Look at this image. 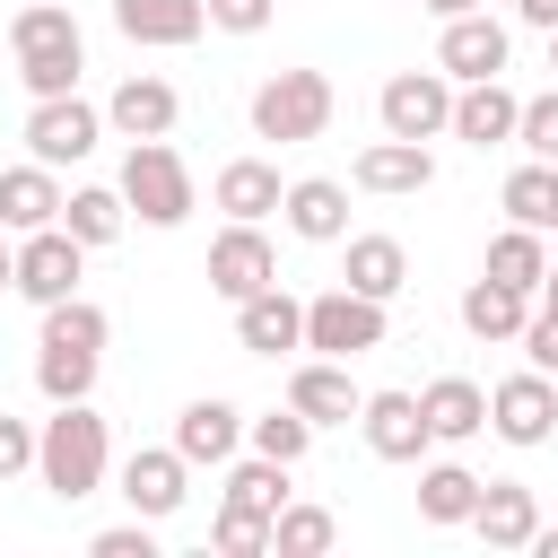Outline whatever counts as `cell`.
I'll return each mask as SVG.
<instances>
[{
  "instance_id": "1",
  "label": "cell",
  "mask_w": 558,
  "mask_h": 558,
  "mask_svg": "<svg viewBox=\"0 0 558 558\" xmlns=\"http://www.w3.org/2000/svg\"><path fill=\"white\" fill-rule=\"evenodd\" d=\"M105 471H113V427L96 418V401H52V418L35 427V480L61 506H78L105 488Z\"/></svg>"
},
{
  "instance_id": "2",
  "label": "cell",
  "mask_w": 558,
  "mask_h": 558,
  "mask_svg": "<svg viewBox=\"0 0 558 558\" xmlns=\"http://www.w3.org/2000/svg\"><path fill=\"white\" fill-rule=\"evenodd\" d=\"M9 52H17V78L26 96H78V70H87V35L61 0H26L9 17Z\"/></svg>"
},
{
  "instance_id": "3",
  "label": "cell",
  "mask_w": 558,
  "mask_h": 558,
  "mask_svg": "<svg viewBox=\"0 0 558 558\" xmlns=\"http://www.w3.org/2000/svg\"><path fill=\"white\" fill-rule=\"evenodd\" d=\"M331 78L323 70H270L262 87H253V140H279V148H296V140H323L331 131Z\"/></svg>"
},
{
  "instance_id": "4",
  "label": "cell",
  "mask_w": 558,
  "mask_h": 558,
  "mask_svg": "<svg viewBox=\"0 0 558 558\" xmlns=\"http://www.w3.org/2000/svg\"><path fill=\"white\" fill-rule=\"evenodd\" d=\"M122 201H131V218L140 227H183L192 218V166L174 157V140H131V157H122Z\"/></svg>"
},
{
  "instance_id": "5",
  "label": "cell",
  "mask_w": 558,
  "mask_h": 558,
  "mask_svg": "<svg viewBox=\"0 0 558 558\" xmlns=\"http://www.w3.org/2000/svg\"><path fill=\"white\" fill-rule=\"evenodd\" d=\"M384 331H392L384 296H357L349 279L323 288V296H305V349L314 357H366V349H384Z\"/></svg>"
},
{
  "instance_id": "6",
  "label": "cell",
  "mask_w": 558,
  "mask_h": 558,
  "mask_svg": "<svg viewBox=\"0 0 558 558\" xmlns=\"http://www.w3.org/2000/svg\"><path fill=\"white\" fill-rule=\"evenodd\" d=\"M375 122L392 140H445L453 131V78L445 70H392L375 87Z\"/></svg>"
},
{
  "instance_id": "7",
  "label": "cell",
  "mask_w": 558,
  "mask_h": 558,
  "mask_svg": "<svg viewBox=\"0 0 558 558\" xmlns=\"http://www.w3.org/2000/svg\"><path fill=\"white\" fill-rule=\"evenodd\" d=\"M105 131H113L105 105H87V96H35V113H26V157H44V166H78V157H96Z\"/></svg>"
},
{
  "instance_id": "8",
  "label": "cell",
  "mask_w": 558,
  "mask_h": 558,
  "mask_svg": "<svg viewBox=\"0 0 558 558\" xmlns=\"http://www.w3.org/2000/svg\"><path fill=\"white\" fill-rule=\"evenodd\" d=\"M78 270H87V244L52 218V227H35V235H17V296L26 305H61V296H78Z\"/></svg>"
},
{
  "instance_id": "9",
  "label": "cell",
  "mask_w": 558,
  "mask_h": 558,
  "mask_svg": "<svg viewBox=\"0 0 558 558\" xmlns=\"http://www.w3.org/2000/svg\"><path fill=\"white\" fill-rule=\"evenodd\" d=\"M113 480H122V506H131V514H148V523L183 514V497H192V462L174 453V436H166V445H131Z\"/></svg>"
},
{
  "instance_id": "10",
  "label": "cell",
  "mask_w": 558,
  "mask_h": 558,
  "mask_svg": "<svg viewBox=\"0 0 558 558\" xmlns=\"http://www.w3.org/2000/svg\"><path fill=\"white\" fill-rule=\"evenodd\" d=\"M488 427L506 436V445H549L558 436V375H541V366H523V375H506V384H488Z\"/></svg>"
},
{
  "instance_id": "11",
  "label": "cell",
  "mask_w": 558,
  "mask_h": 558,
  "mask_svg": "<svg viewBox=\"0 0 558 558\" xmlns=\"http://www.w3.org/2000/svg\"><path fill=\"white\" fill-rule=\"evenodd\" d=\"M279 279V253H270V235L253 227V218H227L218 235H209V288L227 296V305H244L253 288H270Z\"/></svg>"
},
{
  "instance_id": "12",
  "label": "cell",
  "mask_w": 558,
  "mask_h": 558,
  "mask_svg": "<svg viewBox=\"0 0 558 558\" xmlns=\"http://www.w3.org/2000/svg\"><path fill=\"white\" fill-rule=\"evenodd\" d=\"M506 52H514V35H506V17H488V9H471V17H445V35H436V70L462 87V78H506Z\"/></svg>"
},
{
  "instance_id": "13",
  "label": "cell",
  "mask_w": 558,
  "mask_h": 558,
  "mask_svg": "<svg viewBox=\"0 0 558 558\" xmlns=\"http://www.w3.org/2000/svg\"><path fill=\"white\" fill-rule=\"evenodd\" d=\"M514 122H523V96L506 87V78H462L453 87V140L462 148H514Z\"/></svg>"
},
{
  "instance_id": "14",
  "label": "cell",
  "mask_w": 558,
  "mask_h": 558,
  "mask_svg": "<svg viewBox=\"0 0 558 558\" xmlns=\"http://www.w3.org/2000/svg\"><path fill=\"white\" fill-rule=\"evenodd\" d=\"M235 349H244V357H288V349H305V296H288L279 279L253 288V296L235 305Z\"/></svg>"
},
{
  "instance_id": "15",
  "label": "cell",
  "mask_w": 558,
  "mask_h": 558,
  "mask_svg": "<svg viewBox=\"0 0 558 558\" xmlns=\"http://www.w3.org/2000/svg\"><path fill=\"white\" fill-rule=\"evenodd\" d=\"M235 445H244V410H235L227 392H201V401H183V410H174V453H183L192 471H201V462H209V471H227V462H235Z\"/></svg>"
},
{
  "instance_id": "16",
  "label": "cell",
  "mask_w": 558,
  "mask_h": 558,
  "mask_svg": "<svg viewBox=\"0 0 558 558\" xmlns=\"http://www.w3.org/2000/svg\"><path fill=\"white\" fill-rule=\"evenodd\" d=\"M357 436H366V453L375 462H418L436 436H427V410H418V392H366V410H357Z\"/></svg>"
},
{
  "instance_id": "17",
  "label": "cell",
  "mask_w": 558,
  "mask_h": 558,
  "mask_svg": "<svg viewBox=\"0 0 558 558\" xmlns=\"http://www.w3.org/2000/svg\"><path fill=\"white\" fill-rule=\"evenodd\" d=\"M349 183H357V192H384V201L427 192V183H436V148H427V140H392V131H384L375 148H357Z\"/></svg>"
},
{
  "instance_id": "18",
  "label": "cell",
  "mask_w": 558,
  "mask_h": 558,
  "mask_svg": "<svg viewBox=\"0 0 558 558\" xmlns=\"http://www.w3.org/2000/svg\"><path fill=\"white\" fill-rule=\"evenodd\" d=\"M288 410H305L314 427H349L366 410V392L349 384V357H305V366H288Z\"/></svg>"
},
{
  "instance_id": "19",
  "label": "cell",
  "mask_w": 558,
  "mask_h": 558,
  "mask_svg": "<svg viewBox=\"0 0 558 558\" xmlns=\"http://www.w3.org/2000/svg\"><path fill=\"white\" fill-rule=\"evenodd\" d=\"M105 122H113L122 140H166V131L183 122V96H174L157 70H131V78L105 96Z\"/></svg>"
},
{
  "instance_id": "20",
  "label": "cell",
  "mask_w": 558,
  "mask_h": 558,
  "mask_svg": "<svg viewBox=\"0 0 558 558\" xmlns=\"http://www.w3.org/2000/svg\"><path fill=\"white\" fill-rule=\"evenodd\" d=\"M61 166H44V157H26V166H0V227L9 235H35V227H52L61 218Z\"/></svg>"
},
{
  "instance_id": "21",
  "label": "cell",
  "mask_w": 558,
  "mask_h": 558,
  "mask_svg": "<svg viewBox=\"0 0 558 558\" xmlns=\"http://www.w3.org/2000/svg\"><path fill=\"white\" fill-rule=\"evenodd\" d=\"M113 26L148 52H183V44H201L209 0H113Z\"/></svg>"
},
{
  "instance_id": "22",
  "label": "cell",
  "mask_w": 558,
  "mask_h": 558,
  "mask_svg": "<svg viewBox=\"0 0 558 558\" xmlns=\"http://www.w3.org/2000/svg\"><path fill=\"white\" fill-rule=\"evenodd\" d=\"M279 218H288V235H305V244H349V183L296 174L288 201H279Z\"/></svg>"
},
{
  "instance_id": "23",
  "label": "cell",
  "mask_w": 558,
  "mask_h": 558,
  "mask_svg": "<svg viewBox=\"0 0 558 558\" xmlns=\"http://www.w3.org/2000/svg\"><path fill=\"white\" fill-rule=\"evenodd\" d=\"M471 532H480L488 549H532V532H541V497H532L523 480H488L480 506H471Z\"/></svg>"
},
{
  "instance_id": "24",
  "label": "cell",
  "mask_w": 558,
  "mask_h": 558,
  "mask_svg": "<svg viewBox=\"0 0 558 558\" xmlns=\"http://www.w3.org/2000/svg\"><path fill=\"white\" fill-rule=\"evenodd\" d=\"M209 201H218L227 218H253V227H262V218L288 201V183H279V166H270V157H227V166H218V183H209Z\"/></svg>"
},
{
  "instance_id": "25",
  "label": "cell",
  "mask_w": 558,
  "mask_h": 558,
  "mask_svg": "<svg viewBox=\"0 0 558 558\" xmlns=\"http://www.w3.org/2000/svg\"><path fill=\"white\" fill-rule=\"evenodd\" d=\"M340 279L357 288V296H401L410 288V244L401 235H349V253H340Z\"/></svg>"
},
{
  "instance_id": "26",
  "label": "cell",
  "mask_w": 558,
  "mask_h": 558,
  "mask_svg": "<svg viewBox=\"0 0 558 558\" xmlns=\"http://www.w3.org/2000/svg\"><path fill=\"white\" fill-rule=\"evenodd\" d=\"M418 410H427V436H436V445H471V436L488 427V392H480L471 375H436V384L418 392Z\"/></svg>"
},
{
  "instance_id": "27",
  "label": "cell",
  "mask_w": 558,
  "mask_h": 558,
  "mask_svg": "<svg viewBox=\"0 0 558 558\" xmlns=\"http://www.w3.org/2000/svg\"><path fill=\"white\" fill-rule=\"evenodd\" d=\"M523 323H532V296H523V288L488 279V270L462 288V331H471V340H523Z\"/></svg>"
},
{
  "instance_id": "28",
  "label": "cell",
  "mask_w": 558,
  "mask_h": 558,
  "mask_svg": "<svg viewBox=\"0 0 558 558\" xmlns=\"http://www.w3.org/2000/svg\"><path fill=\"white\" fill-rule=\"evenodd\" d=\"M480 270H488V279H506V288H523V296H541V279H549V235L506 218V227L488 235V262H480Z\"/></svg>"
},
{
  "instance_id": "29",
  "label": "cell",
  "mask_w": 558,
  "mask_h": 558,
  "mask_svg": "<svg viewBox=\"0 0 558 558\" xmlns=\"http://www.w3.org/2000/svg\"><path fill=\"white\" fill-rule=\"evenodd\" d=\"M480 471L471 462H427L418 471V523H436V532H453V523H471V506H480Z\"/></svg>"
},
{
  "instance_id": "30",
  "label": "cell",
  "mask_w": 558,
  "mask_h": 558,
  "mask_svg": "<svg viewBox=\"0 0 558 558\" xmlns=\"http://www.w3.org/2000/svg\"><path fill=\"white\" fill-rule=\"evenodd\" d=\"M61 227H70L87 253H105V244L131 227V201H122V183H78V192L61 201Z\"/></svg>"
},
{
  "instance_id": "31",
  "label": "cell",
  "mask_w": 558,
  "mask_h": 558,
  "mask_svg": "<svg viewBox=\"0 0 558 558\" xmlns=\"http://www.w3.org/2000/svg\"><path fill=\"white\" fill-rule=\"evenodd\" d=\"M288 471H296V462L244 453V462H227V497H218V506H244V514H279V506H288Z\"/></svg>"
},
{
  "instance_id": "32",
  "label": "cell",
  "mask_w": 558,
  "mask_h": 558,
  "mask_svg": "<svg viewBox=\"0 0 558 558\" xmlns=\"http://www.w3.org/2000/svg\"><path fill=\"white\" fill-rule=\"evenodd\" d=\"M497 201H506V218H514V227H541V235H549V209H558V166H549V157H523V166L506 174V192H497Z\"/></svg>"
},
{
  "instance_id": "33",
  "label": "cell",
  "mask_w": 558,
  "mask_h": 558,
  "mask_svg": "<svg viewBox=\"0 0 558 558\" xmlns=\"http://www.w3.org/2000/svg\"><path fill=\"white\" fill-rule=\"evenodd\" d=\"M35 340H52V349H96V357H105L113 314H105L96 296H61V305H44V331H35Z\"/></svg>"
},
{
  "instance_id": "34",
  "label": "cell",
  "mask_w": 558,
  "mask_h": 558,
  "mask_svg": "<svg viewBox=\"0 0 558 558\" xmlns=\"http://www.w3.org/2000/svg\"><path fill=\"white\" fill-rule=\"evenodd\" d=\"M96 349H52V340H35V392L44 401H87L96 392Z\"/></svg>"
},
{
  "instance_id": "35",
  "label": "cell",
  "mask_w": 558,
  "mask_h": 558,
  "mask_svg": "<svg viewBox=\"0 0 558 558\" xmlns=\"http://www.w3.org/2000/svg\"><path fill=\"white\" fill-rule=\"evenodd\" d=\"M331 541H340L331 506H296V497H288V506L270 514V549H279V558H323Z\"/></svg>"
},
{
  "instance_id": "36",
  "label": "cell",
  "mask_w": 558,
  "mask_h": 558,
  "mask_svg": "<svg viewBox=\"0 0 558 558\" xmlns=\"http://www.w3.org/2000/svg\"><path fill=\"white\" fill-rule=\"evenodd\" d=\"M314 436H323V427H314L305 410H262V418H244V445H253V453H270V462H305V453H314Z\"/></svg>"
},
{
  "instance_id": "37",
  "label": "cell",
  "mask_w": 558,
  "mask_h": 558,
  "mask_svg": "<svg viewBox=\"0 0 558 558\" xmlns=\"http://www.w3.org/2000/svg\"><path fill=\"white\" fill-rule=\"evenodd\" d=\"M209 549H218V558H262V549H270V514L218 506V523H209Z\"/></svg>"
},
{
  "instance_id": "38",
  "label": "cell",
  "mask_w": 558,
  "mask_h": 558,
  "mask_svg": "<svg viewBox=\"0 0 558 558\" xmlns=\"http://www.w3.org/2000/svg\"><path fill=\"white\" fill-rule=\"evenodd\" d=\"M514 148H523V157H549V166H558V87H541V96H523V122H514Z\"/></svg>"
},
{
  "instance_id": "39",
  "label": "cell",
  "mask_w": 558,
  "mask_h": 558,
  "mask_svg": "<svg viewBox=\"0 0 558 558\" xmlns=\"http://www.w3.org/2000/svg\"><path fill=\"white\" fill-rule=\"evenodd\" d=\"M87 549H96V558H157V523H148V514H131V523H105Z\"/></svg>"
},
{
  "instance_id": "40",
  "label": "cell",
  "mask_w": 558,
  "mask_h": 558,
  "mask_svg": "<svg viewBox=\"0 0 558 558\" xmlns=\"http://www.w3.org/2000/svg\"><path fill=\"white\" fill-rule=\"evenodd\" d=\"M514 349H523V366L558 375V314H549V305H532V323H523V340H514Z\"/></svg>"
},
{
  "instance_id": "41",
  "label": "cell",
  "mask_w": 558,
  "mask_h": 558,
  "mask_svg": "<svg viewBox=\"0 0 558 558\" xmlns=\"http://www.w3.org/2000/svg\"><path fill=\"white\" fill-rule=\"evenodd\" d=\"M279 17V0H209V26L218 35H262Z\"/></svg>"
},
{
  "instance_id": "42",
  "label": "cell",
  "mask_w": 558,
  "mask_h": 558,
  "mask_svg": "<svg viewBox=\"0 0 558 558\" xmlns=\"http://www.w3.org/2000/svg\"><path fill=\"white\" fill-rule=\"evenodd\" d=\"M17 471H35V427L0 410V480H17Z\"/></svg>"
},
{
  "instance_id": "43",
  "label": "cell",
  "mask_w": 558,
  "mask_h": 558,
  "mask_svg": "<svg viewBox=\"0 0 558 558\" xmlns=\"http://www.w3.org/2000/svg\"><path fill=\"white\" fill-rule=\"evenodd\" d=\"M514 17H523V26H541V35H558V0H514Z\"/></svg>"
},
{
  "instance_id": "44",
  "label": "cell",
  "mask_w": 558,
  "mask_h": 558,
  "mask_svg": "<svg viewBox=\"0 0 558 558\" xmlns=\"http://www.w3.org/2000/svg\"><path fill=\"white\" fill-rule=\"evenodd\" d=\"M418 9H427V17L445 26V17H471V9H488V0H418Z\"/></svg>"
},
{
  "instance_id": "45",
  "label": "cell",
  "mask_w": 558,
  "mask_h": 558,
  "mask_svg": "<svg viewBox=\"0 0 558 558\" xmlns=\"http://www.w3.org/2000/svg\"><path fill=\"white\" fill-rule=\"evenodd\" d=\"M17 288V244H9V227H0V296Z\"/></svg>"
},
{
  "instance_id": "46",
  "label": "cell",
  "mask_w": 558,
  "mask_h": 558,
  "mask_svg": "<svg viewBox=\"0 0 558 558\" xmlns=\"http://www.w3.org/2000/svg\"><path fill=\"white\" fill-rule=\"evenodd\" d=\"M532 558H558V523H541V532H532Z\"/></svg>"
},
{
  "instance_id": "47",
  "label": "cell",
  "mask_w": 558,
  "mask_h": 558,
  "mask_svg": "<svg viewBox=\"0 0 558 558\" xmlns=\"http://www.w3.org/2000/svg\"><path fill=\"white\" fill-rule=\"evenodd\" d=\"M532 305H549V314H558V262H549V279H541V296H532Z\"/></svg>"
},
{
  "instance_id": "48",
  "label": "cell",
  "mask_w": 558,
  "mask_h": 558,
  "mask_svg": "<svg viewBox=\"0 0 558 558\" xmlns=\"http://www.w3.org/2000/svg\"><path fill=\"white\" fill-rule=\"evenodd\" d=\"M549 70H558V35H549Z\"/></svg>"
},
{
  "instance_id": "49",
  "label": "cell",
  "mask_w": 558,
  "mask_h": 558,
  "mask_svg": "<svg viewBox=\"0 0 558 558\" xmlns=\"http://www.w3.org/2000/svg\"><path fill=\"white\" fill-rule=\"evenodd\" d=\"M549 235H558V209H549Z\"/></svg>"
}]
</instances>
